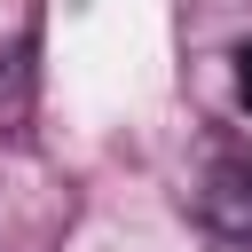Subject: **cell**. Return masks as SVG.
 I'll return each instance as SVG.
<instances>
[{
    "label": "cell",
    "mask_w": 252,
    "mask_h": 252,
    "mask_svg": "<svg viewBox=\"0 0 252 252\" xmlns=\"http://www.w3.org/2000/svg\"><path fill=\"white\" fill-rule=\"evenodd\" d=\"M197 205H205V220H213L220 236H236V244H252V158H220V165L205 173V189H197Z\"/></svg>",
    "instance_id": "6da1fadb"
},
{
    "label": "cell",
    "mask_w": 252,
    "mask_h": 252,
    "mask_svg": "<svg viewBox=\"0 0 252 252\" xmlns=\"http://www.w3.org/2000/svg\"><path fill=\"white\" fill-rule=\"evenodd\" d=\"M236 102L252 110V47H236Z\"/></svg>",
    "instance_id": "7a4b0ae2"
}]
</instances>
